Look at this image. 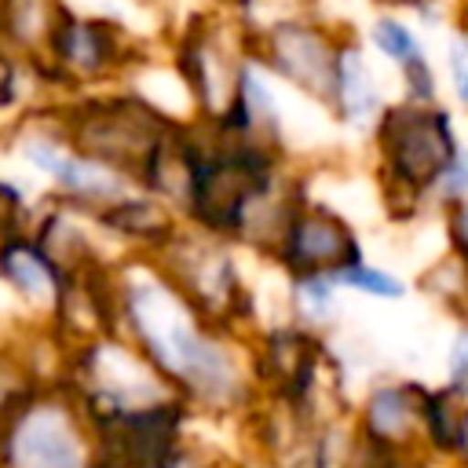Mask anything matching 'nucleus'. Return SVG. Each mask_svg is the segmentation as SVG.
I'll return each instance as SVG.
<instances>
[{"mask_svg": "<svg viewBox=\"0 0 468 468\" xmlns=\"http://www.w3.org/2000/svg\"><path fill=\"white\" fill-rule=\"evenodd\" d=\"M66 143L121 176H143L146 161L161 139L176 128L150 99L135 91H77L69 102L55 106Z\"/></svg>", "mask_w": 468, "mask_h": 468, "instance_id": "obj_1", "label": "nucleus"}, {"mask_svg": "<svg viewBox=\"0 0 468 468\" xmlns=\"http://www.w3.org/2000/svg\"><path fill=\"white\" fill-rule=\"evenodd\" d=\"M135 62H143V44L124 15L77 7L69 0L44 51L29 66L33 77L44 80L48 88L77 95L124 77Z\"/></svg>", "mask_w": 468, "mask_h": 468, "instance_id": "obj_2", "label": "nucleus"}, {"mask_svg": "<svg viewBox=\"0 0 468 468\" xmlns=\"http://www.w3.org/2000/svg\"><path fill=\"white\" fill-rule=\"evenodd\" d=\"M245 33H249V55L260 69H271L274 77L311 95L314 102L333 106L340 48L351 37L347 26L322 18L314 11H292Z\"/></svg>", "mask_w": 468, "mask_h": 468, "instance_id": "obj_3", "label": "nucleus"}, {"mask_svg": "<svg viewBox=\"0 0 468 468\" xmlns=\"http://www.w3.org/2000/svg\"><path fill=\"white\" fill-rule=\"evenodd\" d=\"M377 143L384 150V161L395 179H402L410 190L431 186L439 172L457 154L450 113L435 102H395L380 106L377 113Z\"/></svg>", "mask_w": 468, "mask_h": 468, "instance_id": "obj_4", "label": "nucleus"}, {"mask_svg": "<svg viewBox=\"0 0 468 468\" xmlns=\"http://www.w3.org/2000/svg\"><path fill=\"white\" fill-rule=\"evenodd\" d=\"M172 431H176L172 410L117 417L113 431H110V446H113L117 464H110V468H165L168 450H172Z\"/></svg>", "mask_w": 468, "mask_h": 468, "instance_id": "obj_5", "label": "nucleus"}, {"mask_svg": "<svg viewBox=\"0 0 468 468\" xmlns=\"http://www.w3.org/2000/svg\"><path fill=\"white\" fill-rule=\"evenodd\" d=\"M355 256V241L329 212H300L289 227V260L296 267H340Z\"/></svg>", "mask_w": 468, "mask_h": 468, "instance_id": "obj_6", "label": "nucleus"}, {"mask_svg": "<svg viewBox=\"0 0 468 468\" xmlns=\"http://www.w3.org/2000/svg\"><path fill=\"white\" fill-rule=\"evenodd\" d=\"M66 4L69 0H4L0 4V40L11 51H18L26 62H33L44 51Z\"/></svg>", "mask_w": 468, "mask_h": 468, "instance_id": "obj_7", "label": "nucleus"}, {"mask_svg": "<svg viewBox=\"0 0 468 468\" xmlns=\"http://www.w3.org/2000/svg\"><path fill=\"white\" fill-rule=\"evenodd\" d=\"M333 106L344 110V117L351 121H366L380 113V95H377V80L369 73L366 51L355 37L344 40L340 48V66H336V91H333Z\"/></svg>", "mask_w": 468, "mask_h": 468, "instance_id": "obj_8", "label": "nucleus"}, {"mask_svg": "<svg viewBox=\"0 0 468 468\" xmlns=\"http://www.w3.org/2000/svg\"><path fill=\"white\" fill-rule=\"evenodd\" d=\"M366 37H369V48L380 58H388L391 66H399V69L417 66V62L428 58L417 29L406 18H399V11H377L373 22H369V29H366Z\"/></svg>", "mask_w": 468, "mask_h": 468, "instance_id": "obj_9", "label": "nucleus"}, {"mask_svg": "<svg viewBox=\"0 0 468 468\" xmlns=\"http://www.w3.org/2000/svg\"><path fill=\"white\" fill-rule=\"evenodd\" d=\"M446 69H450V88L457 102L468 110V0H457V18H453V37L446 51Z\"/></svg>", "mask_w": 468, "mask_h": 468, "instance_id": "obj_10", "label": "nucleus"}, {"mask_svg": "<svg viewBox=\"0 0 468 468\" xmlns=\"http://www.w3.org/2000/svg\"><path fill=\"white\" fill-rule=\"evenodd\" d=\"M33 73V66L11 51L4 40H0V110H11L18 102V91H22V80Z\"/></svg>", "mask_w": 468, "mask_h": 468, "instance_id": "obj_11", "label": "nucleus"}, {"mask_svg": "<svg viewBox=\"0 0 468 468\" xmlns=\"http://www.w3.org/2000/svg\"><path fill=\"white\" fill-rule=\"evenodd\" d=\"M106 219H110L113 227H121V230H132V234H143L150 223L165 227L161 212H157L154 205H146V201H124V205H117V208H113Z\"/></svg>", "mask_w": 468, "mask_h": 468, "instance_id": "obj_12", "label": "nucleus"}, {"mask_svg": "<svg viewBox=\"0 0 468 468\" xmlns=\"http://www.w3.org/2000/svg\"><path fill=\"white\" fill-rule=\"evenodd\" d=\"M369 420H373V428H377L380 435L399 431V428L406 424V399H402V391H384V395L373 402Z\"/></svg>", "mask_w": 468, "mask_h": 468, "instance_id": "obj_13", "label": "nucleus"}, {"mask_svg": "<svg viewBox=\"0 0 468 468\" xmlns=\"http://www.w3.org/2000/svg\"><path fill=\"white\" fill-rule=\"evenodd\" d=\"M340 282L369 289L373 296H402V285L395 278H388L380 271H366V267H340Z\"/></svg>", "mask_w": 468, "mask_h": 468, "instance_id": "obj_14", "label": "nucleus"}, {"mask_svg": "<svg viewBox=\"0 0 468 468\" xmlns=\"http://www.w3.org/2000/svg\"><path fill=\"white\" fill-rule=\"evenodd\" d=\"M435 186H439L442 194H450V197H468V154H464V150H457V154L450 157V165L439 172Z\"/></svg>", "mask_w": 468, "mask_h": 468, "instance_id": "obj_15", "label": "nucleus"}, {"mask_svg": "<svg viewBox=\"0 0 468 468\" xmlns=\"http://www.w3.org/2000/svg\"><path fill=\"white\" fill-rule=\"evenodd\" d=\"M377 11H428L439 0H369Z\"/></svg>", "mask_w": 468, "mask_h": 468, "instance_id": "obj_16", "label": "nucleus"}, {"mask_svg": "<svg viewBox=\"0 0 468 468\" xmlns=\"http://www.w3.org/2000/svg\"><path fill=\"white\" fill-rule=\"evenodd\" d=\"M132 4L150 7V11H176V7H183V4H190V0H132Z\"/></svg>", "mask_w": 468, "mask_h": 468, "instance_id": "obj_17", "label": "nucleus"}, {"mask_svg": "<svg viewBox=\"0 0 468 468\" xmlns=\"http://www.w3.org/2000/svg\"><path fill=\"white\" fill-rule=\"evenodd\" d=\"M453 369H457V377H464V373H468V336L457 344V355H453Z\"/></svg>", "mask_w": 468, "mask_h": 468, "instance_id": "obj_18", "label": "nucleus"}, {"mask_svg": "<svg viewBox=\"0 0 468 468\" xmlns=\"http://www.w3.org/2000/svg\"><path fill=\"white\" fill-rule=\"evenodd\" d=\"M457 234H461V241H464V249H468V205H464L461 216H457Z\"/></svg>", "mask_w": 468, "mask_h": 468, "instance_id": "obj_19", "label": "nucleus"}, {"mask_svg": "<svg viewBox=\"0 0 468 468\" xmlns=\"http://www.w3.org/2000/svg\"><path fill=\"white\" fill-rule=\"evenodd\" d=\"M457 439H461V442H464V450H468V417L461 420V428H457Z\"/></svg>", "mask_w": 468, "mask_h": 468, "instance_id": "obj_20", "label": "nucleus"}, {"mask_svg": "<svg viewBox=\"0 0 468 468\" xmlns=\"http://www.w3.org/2000/svg\"><path fill=\"white\" fill-rule=\"evenodd\" d=\"M0 4H4V0H0Z\"/></svg>", "mask_w": 468, "mask_h": 468, "instance_id": "obj_21", "label": "nucleus"}]
</instances>
